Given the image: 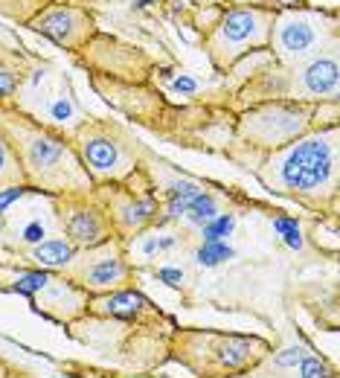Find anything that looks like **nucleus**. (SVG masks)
Returning a JSON list of instances; mask_svg holds the SVG:
<instances>
[{"label": "nucleus", "mask_w": 340, "mask_h": 378, "mask_svg": "<svg viewBox=\"0 0 340 378\" xmlns=\"http://www.w3.org/2000/svg\"><path fill=\"white\" fill-rule=\"evenodd\" d=\"M259 181L285 198L320 207L337 192V122L314 129L271 151L259 166Z\"/></svg>", "instance_id": "obj_1"}, {"label": "nucleus", "mask_w": 340, "mask_h": 378, "mask_svg": "<svg viewBox=\"0 0 340 378\" xmlns=\"http://www.w3.org/2000/svg\"><path fill=\"white\" fill-rule=\"evenodd\" d=\"M9 131L15 137V154L29 186H35L38 192L44 189L64 195L91 192L94 181L88 178L76 149L64 137L38 125L35 119H12Z\"/></svg>", "instance_id": "obj_2"}, {"label": "nucleus", "mask_w": 340, "mask_h": 378, "mask_svg": "<svg viewBox=\"0 0 340 378\" xmlns=\"http://www.w3.org/2000/svg\"><path fill=\"white\" fill-rule=\"evenodd\" d=\"M337 44H340L337 9L276 6L268 35V50L274 53L276 64L294 67Z\"/></svg>", "instance_id": "obj_3"}, {"label": "nucleus", "mask_w": 340, "mask_h": 378, "mask_svg": "<svg viewBox=\"0 0 340 378\" xmlns=\"http://www.w3.org/2000/svg\"><path fill=\"white\" fill-rule=\"evenodd\" d=\"M274 6L236 4L227 6L204 35V50L219 73H227L241 59L268 50V35L274 24Z\"/></svg>", "instance_id": "obj_4"}, {"label": "nucleus", "mask_w": 340, "mask_h": 378, "mask_svg": "<svg viewBox=\"0 0 340 378\" xmlns=\"http://www.w3.org/2000/svg\"><path fill=\"white\" fill-rule=\"evenodd\" d=\"M73 149L94 184H122L140 166V146L108 122H84L73 131Z\"/></svg>", "instance_id": "obj_5"}, {"label": "nucleus", "mask_w": 340, "mask_h": 378, "mask_svg": "<svg viewBox=\"0 0 340 378\" xmlns=\"http://www.w3.org/2000/svg\"><path fill=\"white\" fill-rule=\"evenodd\" d=\"M317 105L294 102V99H268L262 105H253L239 119V137L247 146L256 149H282L291 140L311 131Z\"/></svg>", "instance_id": "obj_6"}, {"label": "nucleus", "mask_w": 340, "mask_h": 378, "mask_svg": "<svg viewBox=\"0 0 340 378\" xmlns=\"http://www.w3.org/2000/svg\"><path fill=\"white\" fill-rule=\"evenodd\" d=\"M337 47H329L320 56H311L294 67L274 64L276 79H282V88L276 91V99H294V102H309V105H323V102H337L340 94V64H337Z\"/></svg>", "instance_id": "obj_7"}, {"label": "nucleus", "mask_w": 340, "mask_h": 378, "mask_svg": "<svg viewBox=\"0 0 340 378\" xmlns=\"http://www.w3.org/2000/svg\"><path fill=\"white\" fill-rule=\"evenodd\" d=\"M26 26L38 35H44L47 41H53L56 47L70 50V53H79L96 35L94 12L70 4V0H50L44 9H38L26 21Z\"/></svg>", "instance_id": "obj_8"}, {"label": "nucleus", "mask_w": 340, "mask_h": 378, "mask_svg": "<svg viewBox=\"0 0 340 378\" xmlns=\"http://www.w3.org/2000/svg\"><path fill=\"white\" fill-rule=\"evenodd\" d=\"M67 277L91 294L119 291L131 279V265L125 259L119 242H102L96 247H84V254L73 259L67 268Z\"/></svg>", "instance_id": "obj_9"}, {"label": "nucleus", "mask_w": 340, "mask_h": 378, "mask_svg": "<svg viewBox=\"0 0 340 378\" xmlns=\"http://www.w3.org/2000/svg\"><path fill=\"white\" fill-rule=\"evenodd\" d=\"M59 209V224H61V236H67L76 247H96L102 242L111 239L114 227L108 213L81 195H64L61 201H56Z\"/></svg>", "instance_id": "obj_10"}, {"label": "nucleus", "mask_w": 340, "mask_h": 378, "mask_svg": "<svg viewBox=\"0 0 340 378\" xmlns=\"http://www.w3.org/2000/svg\"><path fill=\"white\" fill-rule=\"evenodd\" d=\"M26 207L12 219L9 224V239L18 244V247H32V244H41L50 236H59L61 233V224H59V209H56V201L47 198V195H38V189H32L26 195Z\"/></svg>", "instance_id": "obj_11"}, {"label": "nucleus", "mask_w": 340, "mask_h": 378, "mask_svg": "<svg viewBox=\"0 0 340 378\" xmlns=\"http://www.w3.org/2000/svg\"><path fill=\"white\" fill-rule=\"evenodd\" d=\"M105 213H108L111 227L116 233L134 236V233H143L149 224L157 222L160 204H157V198L143 195V192H119V198L105 209Z\"/></svg>", "instance_id": "obj_12"}, {"label": "nucleus", "mask_w": 340, "mask_h": 378, "mask_svg": "<svg viewBox=\"0 0 340 378\" xmlns=\"http://www.w3.org/2000/svg\"><path fill=\"white\" fill-rule=\"evenodd\" d=\"M38 114L44 116L47 125H53V129H64V131H76L79 125H84L88 119H84L76 96H73V88L70 81L59 73V79L53 81V88L38 99Z\"/></svg>", "instance_id": "obj_13"}, {"label": "nucleus", "mask_w": 340, "mask_h": 378, "mask_svg": "<svg viewBox=\"0 0 340 378\" xmlns=\"http://www.w3.org/2000/svg\"><path fill=\"white\" fill-rule=\"evenodd\" d=\"M79 257V247L67 239V236H50V239H44L41 244H32V247H26V259L35 265V268H41V271H67L70 265H73V259Z\"/></svg>", "instance_id": "obj_14"}, {"label": "nucleus", "mask_w": 340, "mask_h": 378, "mask_svg": "<svg viewBox=\"0 0 340 378\" xmlns=\"http://www.w3.org/2000/svg\"><path fill=\"white\" fill-rule=\"evenodd\" d=\"M201 192H206L198 181H192V178H172L166 184V222H178V219H184L186 216V207L201 195Z\"/></svg>", "instance_id": "obj_15"}, {"label": "nucleus", "mask_w": 340, "mask_h": 378, "mask_svg": "<svg viewBox=\"0 0 340 378\" xmlns=\"http://www.w3.org/2000/svg\"><path fill=\"white\" fill-rule=\"evenodd\" d=\"M256 349H265V344L253 341V338H239V334H227V338H221V344H219V361L227 369H239L244 364H253L262 355Z\"/></svg>", "instance_id": "obj_16"}, {"label": "nucleus", "mask_w": 340, "mask_h": 378, "mask_svg": "<svg viewBox=\"0 0 340 378\" xmlns=\"http://www.w3.org/2000/svg\"><path fill=\"white\" fill-rule=\"evenodd\" d=\"M151 303L143 297L140 291H131V288H119V291H111L108 297L99 303V309L111 317H122V320H137Z\"/></svg>", "instance_id": "obj_17"}, {"label": "nucleus", "mask_w": 340, "mask_h": 378, "mask_svg": "<svg viewBox=\"0 0 340 378\" xmlns=\"http://www.w3.org/2000/svg\"><path fill=\"white\" fill-rule=\"evenodd\" d=\"M50 271H12V279L6 285V291H15V294H24V297H35V294L44 291V285L50 282Z\"/></svg>", "instance_id": "obj_18"}, {"label": "nucleus", "mask_w": 340, "mask_h": 378, "mask_svg": "<svg viewBox=\"0 0 340 378\" xmlns=\"http://www.w3.org/2000/svg\"><path fill=\"white\" fill-rule=\"evenodd\" d=\"M6 184H26L24 169H21V160L12 149V143L0 134V186Z\"/></svg>", "instance_id": "obj_19"}, {"label": "nucleus", "mask_w": 340, "mask_h": 378, "mask_svg": "<svg viewBox=\"0 0 340 378\" xmlns=\"http://www.w3.org/2000/svg\"><path fill=\"white\" fill-rule=\"evenodd\" d=\"M154 73L166 81L169 94H175V96H195V94L201 91V81H198L192 73H186V70H166V67H157Z\"/></svg>", "instance_id": "obj_20"}, {"label": "nucleus", "mask_w": 340, "mask_h": 378, "mask_svg": "<svg viewBox=\"0 0 340 378\" xmlns=\"http://www.w3.org/2000/svg\"><path fill=\"white\" fill-rule=\"evenodd\" d=\"M233 257L236 254H233V247L227 242H201V247L195 250V262L201 268H216V265H221Z\"/></svg>", "instance_id": "obj_21"}, {"label": "nucleus", "mask_w": 340, "mask_h": 378, "mask_svg": "<svg viewBox=\"0 0 340 378\" xmlns=\"http://www.w3.org/2000/svg\"><path fill=\"white\" fill-rule=\"evenodd\" d=\"M219 216V204H216V198H212L209 192H201L189 207H186V216L184 219H189L195 227H204L206 222H212Z\"/></svg>", "instance_id": "obj_22"}, {"label": "nucleus", "mask_w": 340, "mask_h": 378, "mask_svg": "<svg viewBox=\"0 0 340 378\" xmlns=\"http://www.w3.org/2000/svg\"><path fill=\"white\" fill-rule=\"evenodd\" d=\"M172 247H178V236H172V233H149V236L140 239V254L146 259L160 257V254H166V250H172Z\"/></svg>", "instance_id": "obj_23"}, {"label": "nucleus", "mask_w": 340, "mask_h": 378, "mask_svg": "<svg viewBox=\"0 0 340 378\" xmlns=\"http://www.w3.org/2000/svg\"><path fill=\"white\" fill-rule=\"evenodd\" d=\"M274 230L282 236V242H285L291 250H303V247H306V239H303V230H300V224H296V219L276 216V219H274Z\"/></svg>", "instance_id": "obj_24"}, {"label": "nucleus", "mask_w": 340, "mask_h": 378, "mask_svg": "<svg viewBox=\"0 0 340 378\" xmlns=\"http://www.w3.org/2000/svg\"><path fill=\"white\" fill-rule=\"evenodd\" d=\"M233 227H236V216H216L212 222H206L204 227H201V239L204 242H227V236L233 233Z\"/></svg>", "instance_id": "obj_25"}, {"label": "nucleus", "mask_w": 340, "mask_h": 378, "mask_svg": "<svg viewBox=\"0 0 340 378\" xmlns=\"http://www.w3.org/2000/svg\"><path fill=\"white\" fill-rule=\"evenodd\" d=\"M29 192H32L29 184H6V186H0V216H6L9 209L15 204H21Z\"/></svg>", "instance_id": "obj_26"}, {"label": "nucleus", "mask_w": 340, "mask_h": 378, "mask_svg": "<svg viewBox=\"0 0 340 378\" xmlns=\"http://www.w3.org/2000/svg\"><path fill=\"white\" fill-rule=\"evenodd\" d=\"M296 367H300V378H334V369L317 355H306Z\"/></svg>", "instance_id": "obj_27"}, {"label": "nucleus", "mask_w": 340, "mask_h": 378, "mask_svg": "<svg viewBox=\"0 0 340 378\" xmlns=\"http://www.w3.org/2000/svg\"><path fill=\"white\" fill-rule=\"evenodd\" d=\"M306 355H309V349H306V347H288V349H282V352H276V355H274V364H276V367L291 369V367L300 364Z\"/></svg>", "instance_id": "obj_28"}, {"label": "nucleus", "mask_w": 340, "mask_h": 378, "mask_svg": "<svg viewBox=\"0 0 340 378\" xmlns=\"http://www.w3.org/2000/svg\"><path fill=\"white\" fill-rule=\"evenodd\" d=\"M157 279L166 282L169 288H181V282H184V271H181V268H157Z\"/></svg>", "instance_id": "obj_29"}, {"label": "nucleus", "mask_w": 340, "mask_h": 378, "mask_svg": "<svg viewBox=\"0 0 340 378\" xmlns=\"http://www.w3.org/2000/svg\"><path fill=\"white\" fill-rule=\"evenodd\" d=\"M253 4H265V6H296V4H306V0H253Z\"/></svg>", "instance_id": "obj_30"}, {"label": "nucleus", "mask_w": 340, "mask_h": 378, "mask_svg": "<svg viewBox=\"0 0 340 378\" xmlns=\"http://www.w3.org/2000/svg\"><path fill=\"white\" fill-rule=\"evenodd\" d=\"M70 4H76V6H84V9H91V6H105V4H111V0H70Z\"/></svg>", "instance_id": "obj_31"}, {"label": "nucleus", "mask_w": 340, "mask_h": 378, "mask_svg": "<svg viewBox=\"0 0 340 378\" xmlns=\"http://www.w3.org/2000/svg\"><path fill=\"white\" fill-rule=\"evenodd\" d=\"M149 4H157V0H134V4H131V6H134V9H146Z\"/></svg>", "instance_id": "obj_32"}]
</instances>
